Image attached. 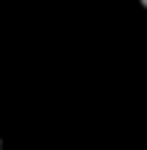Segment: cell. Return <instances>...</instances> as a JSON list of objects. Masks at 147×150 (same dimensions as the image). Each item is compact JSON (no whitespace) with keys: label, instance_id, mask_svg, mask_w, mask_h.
Returning <instances> with one entry per match:
<instances>
[{"label":"cell","instance_id":"cell-2","mask_svg":"<svg viewBox=\"0 0 147 150\" xmlns=\"http://www.w3.org/2000/svg\"><path fill=\"white\" fill-rule=\"evenodd\" d=\"M0 150H3V140H0Z\"/></svg>","mask_w":147,"mask_h":150},{"label":"cell","instance_id":"cell-1","mask_svg":"<svg viewBox=\"0 0 147 150\" xmlns=\"http://www.w3.org/2000/svg\"><path fill=\"white\" fill-rule=\"evenodd\" d=\"M139 3H142V8H147V0H139Z\"/></svg>","mask_w":147,"mask_h":150}]
</instances>
